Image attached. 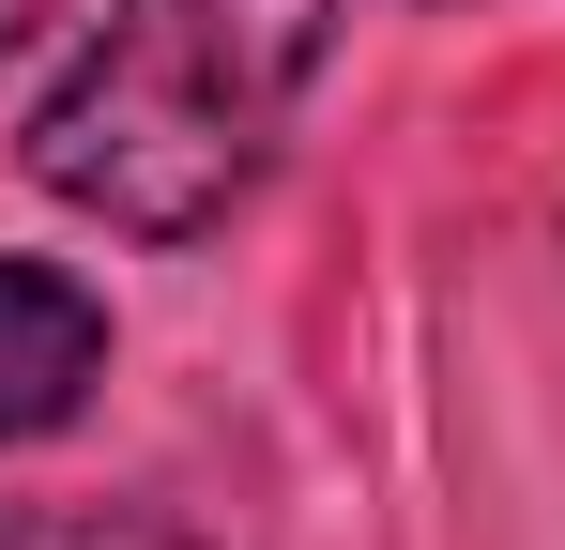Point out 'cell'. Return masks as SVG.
<instances>
[{
    "mask_svg": "<svg viewBox=\"0 0 565 550\" xmlns=\"http://www.w3.org/2000/svg\"><path fill=\"white\" fill-rule=\"evenodd\" d=\"M321 46L337 0H107L77 77L31 107V183L138 245H184L276 169Z\"/></svg>",
    "mask_w": 565,
    "mask_h": 550,
    "instance_id": "1",
    "label": "cell"
},
{
    "mask_svg": "<svg viewBox=\"0 0 565 550\" xmlns=\"http://www.w3.org/2000/svg\"><path fill=\"white\" fill-rule=\"evenodd\" d=\"M107 382V306L62 261H0V444H46Z\"/></svg>",
    "mask_w": 565,
    "mask_h": 550,
    "instance_id": "2",
    "label": "cell"
},
{
    "mask_svg": "<svg viewBox=\"0 0 565 550\" xmlns=\"http://www.w3.org/2000/svg\"><path fill=\"white\" fill-rule=\"evenodd\" d=\"M0 550H184V536L107 520V505H0Z\"/></svg>",
    "mask_w": 565,
    "mask_h": 550,
    "instance_id": "3",
    "label": "cell"
},
{
    "mask_svg": "<svg viewBox=\"0 0 565 550\" xmlns=\"http://www.w3.org/2000/svg\"><path fill=\"white\" fill-rule=\"evenodd\" d=\"M31 15H46V0H0V62H15V31H31Z\"/></svg>",
    "mask_w": 565,
    "mask_h": 550,
    "instance_id": "4",
    "label": "cell"
}]
</instances>
